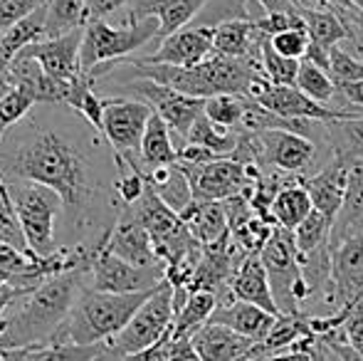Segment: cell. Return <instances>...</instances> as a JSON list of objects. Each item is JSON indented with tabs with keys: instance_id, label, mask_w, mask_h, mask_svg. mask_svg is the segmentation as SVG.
<instances>
[{
	"instance_id": "d4e9b609",
	"label": "cell",
	"mask_w": 363,
	"mask_h": 361,
	"mask_svg": "<svg viewBox=\"0 0 363 361\" xmlns=\"http://www.w3.org/2000/svg\"><path fill=\"white\" fill-rule=\"evenodd\" d=\"M301 18L306 23V33H309V40L314 45H321L326 50L339 48L341 43L349 40V30L344 25V18H341L336 10H326V8H314V10H299Z\"/></svg>"
},
{
	"instance_id": "9c48e42d",
	"label": "cell",
	"mask_w": 363,
	"mask_h": 361,
	"mask_svg": "<svg viewBox=\"0 0 363 361\" xmlns=\"http://www.w3.org/2000/svg\"><path fill=\"white\" fill-rule=\"evenodd\" d=\"M213 40H216V28L213 25L191 23L188 28L168 35L158 43V48L146 57H126L124 62H144V65H173V67H196L206 62L213 55ZM116 65V67H119Z\"/></svg>"
},
{
	"instance_id": "44dd1931",
	"label": "cell",
	"mask_w": 363,
	"mask_h": 361,
	"mask_svg": "<svg viewBox=\"0 0 363 361\" xmlns=\"http://www.w3.org/2000/svg\"><path fill=\"white\" fill-rule=\"evenodd\" d=\"M178 146H176V139H173V131L161 116L153 111L151 119L146 124V131H144V141H141V169L144 174L148 171H156V169H163V166H173L178 164Z\"/></svg>"
},
{
	"instance_id": "f6af8a7d",
	"label": "cell",
	"mask_w": 363,
	"mask_h": 361,
	"mask_svg": "<svg viewBox=\"0 0 363 361\" xmlns=\"http://www.w3.org/2000/svg\"><path fill=\"white\" fill-rule=\"evenodd\" d=\"M5 279H10V277H8V274H3V272H0V284H3Z\"/></svg>"
},
{
	"instance_id": "f35d334b",
	"label": "cell",
	"mask_w": 363,
	"mask_h": 361,
	"mask_svg": "<svg viewBox=\"0 0 363 361\" xmlns=\"http://www.w3.org/2000/svg\"><path fill=\"white\" fill-rule=\"evenodd\" d=\"M33 289L35 287H23V284H15L13 279H5V282L0 284V319L5 317V312H8L15 302H20V299L33 292Z\"/></svg>"
},
{
	"instance_id": "f1b7e54d",
	"label": "cell",
	"mask_w": 363,
	"mask_h": 361,
	"mask_svg": "<svg viewBox=\"0 0 363 361\" xmlns=\"http://www.w3.org/2000/svg\"><path fill=\"white\" fill-rule=\"evenodd\" d=\"M296 89L309 96V99L319 101V104H326V106H331L334 96L339 94V87H336V82L331 79V74L324 72L321 67H316V65L306 62V60H301V65H299Z\"/></svg>"
},
{
	"instance_id": "ab89813d",
	"label": "cell",
	"mask_w": 363,
	"mask_h": 361,
	"mask_svg": "<svg viewBox=\"0 0 363 361\" xmlns=\"http://www.w3.org/2000/svg\"><path fill=\"white\" fill-rule=\"evenodd\" d=\"M168 361H203L201 354L196 352L191 337L183 339H171L168 344Z\"/></svg>"
},
{
	"instance_id": "d6a6232c",
	"label": "cell",
	"mask_w": 363,
	"mask_h": 361,
	"mask_svg": "<svg viewBox=\"0 0 363 361\" xmlns=\"http://www.w3.org/2000/svg\"><path fill=\"white\" fill-rule=\"evenodd\" d=\"M299 60H287L269 45V38H262V74L272 84L282 87H296V74H299Z\"/></svg>"
},
{
	"instance_id": "5bb4252c",
	"label": "cell",
	"mask_w": 363,
	"mask_h": 361,
	"mask_svg": "<svg viewBox=\"0 0 363 361\" xmlns=\"http://www.w3.org/2000/svg\"><path fill=\"white\" fill-rule=\"evenodd\" d=\"M259 136V146H262V164L272 166L274 171H284V174H296L304 171L306 166L314 161L316 144L309 136L294 134V131H264Z\"/></svg>"
},
{
	"instance_id": "83f0119b",
	"label": "cell",
	"mask_w": 363,
	"mask_h": 361,
	"mask_svg": "<svg viewBox=\"0 0 363 361\" xmlns=\"http://www.w3.org/2000/svg\"><path fill=\"white\" fill-rule=\"evenodd\" d=\"M86 0H50L45 38H60L74 28H84Z\"/></svg>"
},
{
	"instance_id": "9a60e30c",
	"label": "cell",
	"mask_w": 363,
	"mask_h": 361,
	"mask_svg": "<svg viewBox=\"0 0 363 361\" xmlns=\"http://www.w3.org/2000/svg\"><path fill=\"white\" fill-rule=\"evenodd\" d=\"M331 250V279L346 309L363 302V235L349 238Z\"/></svg>"
},
{
	"instance_id": "277c9868",
	"label": "cell",
	"mask_w": 363,
	"mask_h": 361,
	"mask_svg": "<svg viewBox=\"0 0 363 361\" xmlns=\"http://www.w3.org/2000/svg\"><path fill=\"white\" fill-rule=\"evenodd\" d=\"M158 18H144L134 23L109 25L106 20H91L84 25L82 40V74L96 84V79L116 67L121 60L134 55L151 40H158Z\"/></svg>"
},
{
	"instance_id": "8d00e7d4",
	"label": "cell",
	"mask_w": 363,
	"mask_h": 361,
	"mask_svg": "<svg viewBox=\"0 0 363 361\" xmlns=\"http://www.w3.org/2000/svg\"><path fill=\"white\" fill-rule=\"evenodd\" d=\"M269 45L274 48V52H279L287 60H304L306 50H309V33L304 30H287L279 33L274 38H269Z\"/></svg>"
},
{
	"instance_id": "cb8c5ba5",
	"label": "cell",
	"mask_w": 363,
	"mask_h": 361,
	"mask_svg": "<svg viewBox=\"0 0 363 361\" xmlns=\"http://www.w3.org/2000/svg\"><path fill=\"white\" fill-rule=\"evenodd\" d=\"M218 309V294L206 292V289H198L191 292L181 309H178L176 319H173V332L171 339H183L193 337L203 324L211 322L213 312Z\"/></svg>"
},
{
	"instance_id": "7bdbcfd3",
	"label": "cell",
	"mask_w": 363,
	"mask_h": 361,
	"mask_svg": "<svg viewBox=\"0 0 363 361\" xmlns=\"http://www.w3.org/2000/svg\"><path fill=\"white\" fill-rule=\"evenodd\" d=\"M324 5H329L331 10H336L339 15H349V13H361L351 0H321Z\"/></svg>"
},
{
	"instance_id": "7402d4cb",
	"label": "cell",
	"mask_w": 363,
	"mask_h": 361,
	"mask_svg": "<svg viewBox=\"0 0 363 361\" xmlns=\"http://www.w3.org/2000/svg\"><path fill=\"white\" fill-rule=\"evenodd\" d=\"M104 344H35L20 349H0V361H99Z\"/></svg>"
},
{
	"instance_id": "52a82bcc",
	"label": "cell",
	"mask_w": 363,
	"mask_h": 361,
	"mask_svg": "<svg viewBox=\"0 0 363 361\" xmlns=\"http://www.w3.org/2000/svg\"><path fill=\"white\" fill-rule=\"evenodd\" d=\"M151 114V106L139 99H126V96H109L106 99L104 96L101 136L116 156L126 159L136 169H141V141H144V131Z\"/></svg>"
},
{
	"instance_id": "ffe728a7",
	"label": "cell",
	"mask_w": 363,
	"mask_h": 361,
	"mask_svg": "<svg viewBox=\"0 0 363 361\" xmlns=\"http://www.w3.org/2000/svg\"><path fill=\"white\" fill-rule=\"evenodd\" d=\"M181 221L191 231L201 245H211V243L220 240L230 233L228 211L225 203L218 201H193L186 211L181 213Z\"/></svg>"
},
{
	"instance_id": "8fae6325",
	"label": "cell",
	"mask_w": 363,
	"mask_h": 361,
	"mask_svg": "<svg viewBox=\"0 0 363 361\" xmlns=\"http://www.w3.org/2000/svg\"><path fill=\"white\" fill-rule=\"evenodd\" d=\"M82 40H84V28H74L60 38H45L40 43H33L28 52L52 79L72 84L77 77H82Z\"/></svg>"
},
{
	"instance_id": "603a6c76",
	"label": "cell",
	"mask_w": 363,
	"mask_h": 361,
	"mask_svg": "<svg viewBox=\"0 0 363 361\" xmlns=\"http://www.w3.org/2000/svg\"><path fill=\"white\" fill-rule=\"evenodd\" d=\"M146 176V183L168 208L181 216L188 206H191L196 198H193V188H191V181H188L186 171L181 169V164H173V166H163V169H156V171H148Z\"/></svg>"
},
{
	"instance_id": "30bf717a",
	"label": "cell",
	"mask_w": 363,
	"mask_h": 361,
	"mask_svg": "<svg viewBox=\"0 0 363 361\" xmlns=\"http://www.w3.org/2000/svg\"><path fill=\"white\" fill-rule=\"evenodd\" d=\"M188 181L193 188V198L196 201H218L225 203L228 198H235L240 193H245L250 186L247 174H245V164L235 161L233 156H225V159L211 161V164L203 166H183Z\"/></svg>"
},
{
	"instance_id": "4fadbf2b",
	"label": "cell",
	"mask_w": 363,
	"mask_h": 361,
	"mask_svg": "<svg viewBox=\"0 0 363 361\" xmlns=\"http://www.w3.org/2000/svg\"><path fill=\"white\" fill-rule=\"evenodd\" d=\"M106 250L114 252L116 257H121V260L131 262V265H136V267L163 265V262L158 260V252H156V248H153L151 235H148V231L141 226L139 218L131 213V208H124L119 221L114 223L109 243H106Z\"/></svg>"
},
{
	"instance_id": "4316f807",
	"label": "cell",
	"mask_w": 363,
	"mask_h": 361,
	"mask_svg": "<svg viewBox=\"0 0 363 361\" xmlns=\"http://www.w3.org/2000/svg\"><path fill=\"white\" fill-rule=\"evenodd\" d=\"M188 144L203 146V149L213 151L218 156H230L240 144V134L238 131H230L218 126L216 121H211L203 111L201 116L196 119V124L191 126L188 131Z\"/></svg>"
},
{
	"instance_id": "1f68e13d",
	"label": "cell",
	"mask_w": 363,
	"mask_h": 361,
	"mask_svg": "<svg viewBox=\"0 0 363 361\" xmlns=\"http://www.w3.org/2000/svg\"><path fill=\"white\" fill-rule=\"evenodd\" d=\"M245 111V94H218L206 99V116L218 126L230 131H240Z\"/></svg>"
},
{
	"instance_id": "e0dca14e",
	"label": "cell",
	"mask_w": 363,
	"mask_h": 361,
	"mask_svg": "<svg viewBox=\"0 0 363 361\" xmlns=\"http://www.w3.org/2000/svg\"><path fill=\"white\" fill-rule=\"evenodd\" d=\"M203 361H252L257 342L233 332L223 324L208 322L191 337Z\"/></svg>"
},
{
	"instance_id": "ee69618b",
	"label": "cell",
	"mask_w": 363,
	"mask_h": 361,
	"mask_svg": "<svg viewBox=\"0 0 363 361\" xmlns=\"http://www.w3.org/2000/svg\"><path fill=\"white\" fill-rule=\"evenodd\" d=\"M351 3H354V5H356V8H359V10H361V13H363V0H351Z\"/></svg>"
},
{
	"instance_id": "e575fe53",
	"label": "cell",
	"mask_w": 363,
	"mask_h": 361,
	"mask_svg": "<svg viewBox=\"0 0 363 361\" xmlns=\"http://www.w3.org/2000/svg\"><path fill=\"white\" fill-rule=\"evenodd\" d=\"M329 74L336 82V87H341V84L363 82V60H359L354 52H349V50H344L339 45V48L331 50Z\"/></svg>"
},
{
	"instance_id": "b9f144b4",
	"label": "cell",
	"mask_w": 363,
	"mask_h": 361,
	"mask_svg": "<svg viewBox=\"0 0 363 361\" xmlns=\"http://www.w3.org/2000/svg\"><path fill=\"white\" fill-rule=\"evenodd\" d=\"M339 94L344 96V101L354 109L363 111V82H354V84H341Z\"/></svg>"
},
{
	"instance_id": "7a4b0ae2",
	"label": "cell",
	"mask_w": 363,
	"mask_h": 361,
	"mask_svg": "<svg viewBox=\"0 0 363 361\" xmlns=\"http://www.w3.org/2000/svg\"><path fill=\"white\" fill-rule=\"evenodd\" d=\"M84 289H89L86 270H67L48 277L20 299L13 314L0 319V349L50 344Z\"/></svg>"
},
{
	"instance_id": "3957f363",
	"label": "cell",
	"mask_w": 363,
	"mask_h": 361,
	"mask_svg": "<svg viewBox=\"0 0 363 361\" xmlns=\"http://www.w3.org/2000/svg\"><path fill=\"white\" fill-rule=\"evenodd\" d=\"M158 289V287H156ZM156 289L148 292H131V294H111L84 289L82 297L69 312V317L57 329L52 344H106L124 332V327L131 322L141 304L151 297Z\"/></svg>"
},
{
	"instance_id": "d590c367",
	"label": "cell",
	"mask_w": 363,
	"mask_h": 361,
	"mask_svg": "<svg viewBox=\"0 0 363 361\" xmlns=\"http://www.w3.org/2000/svg\"><path fill=\"white\" fill-rule=\"evenodd\" d=\"M48 3L50 0H0V35L13 28V25H18L20 20L38 13Z\"/></svg>"
},
{
	"instance_id": "74e56055",
	"label": "cell",
	"mask_w": 363,
	"mask_h": 361,
	"mask_svg": "<svg viewBox=\"0 0 363 361\" xmlns=\"http://www.w3.org/2000/svg\"><path fill=\"white\" fill-rule=\"evenodd\" d=\"M168 344H171V337L158 342L156 347L144 349V352H136V354H101L99 361H163L168 357Z\"/></svg>"
},
{
	"instance_id": "4dcf8cb0",
	"label": "cell",
	"mask_w": 363,
	"mask_h": 361,
	"mask_svg": "<svg viewBox=\"0 0 363 361\" xmlns=\"http://www.w3.org/2000/svg\"><path fill=\"white\" fill-rule=\"evenodd\" d=\"M331 226H334V223H331L329 218L321 216L319 211H311L294 231V243H296L299 255H311V252L319 250V248L329 245Z\"/></svg>"
},
{
	"instance_id": "2e32d148",
	"label": "cell",
	"mask_w": 363,
	"mask_h": 361,
	"mask_svg": "<svg viewBox=\"0 0 363 361\" xmlns=\"http://www.w3.org/2000/svg\"><path fill=\"white\" fill-rule=\"evenodd\" d=\"M349 176H351V166L341 159H334L319 174L309 176V179L299 183L309 193L311 203H314V211H319L321 216H326L334 223L339 218L341 208H344L346 191H349Z\"/></svg>"
},
{
	"instance_id": "484cf974",
	"label": "cell",
	"mask_w": 363,
	"mask_h": 361,
	"mask_svg": "<svg viewBox=\"0 0 363 361\" xmlns=\"http://www.w3.org/2000/svg\"><path fill=\"white\" fill-rule=\"evenodd\" d=\"M311 211H314V203H311L309 193H306V188L301 186V183H289V186H284L272 203L274 223L291 233L299 228V223L304 221Z\"/></svg>"
},
{
	"instance_id": "8992f818",
	"label": "cell",
	"mask_w": 363,
	"mask_h": 361,
	"mask_svg": "<svg viewBox=\"0 0 363 361\" xmlns=\"http://www.w3.org/2000/svg\"><path fill=\"white\" fill-rule=\"evenodd\" d=\"M176 304H173V287L168 279L158 284V289L141 304L139 312L131 317L124 332L116 334L111 342L104 344L106 354H136L156 347L158 342L171 337Z\"/></svg>"
},
{
	"instance_id": "ba28073f",
	"label": "cell",
	"mask_w": 363,
	"mask_h": 361,
	"mask_svg": "<svg viewBox=\"0 0 363 361\" xmlns=\"http://www.w3.org/2000/svg\"><path fill=\"white\" fill-rule=\"evenodd\" d=\"M166 279V267H136L116 257L106 248L94 255L89 267V289L111 294H131L156 289Z\"/></svg>"
},
{
	"instance_id": "7c38bea8",
	"label": "cell",
	"mask_w": 363,
	"mask_h": 361,
	"mask_svg": "<svg viewBox=\"0 0 363 361\" xmlns=\"http://www.w3.org/2000/svg\"><path fill=\"white\" fill-rule=\"evenodd\" d=\"M208 3L211 0H129V5L119 15H124L121 23L158 18V23H161L158 40H166L168 35L188 28Z\"/></svg>"
},
{
	"instance_id": "6da1fadb",
	"label": "cell",
	"mask_w": 363,
	"mask_h": 361,
	"mask_svg": "<svg viewBox=\"0 0 363 361\" xmlns=\"http://www.w3.org/2000/svg\"><path fill=\"white\" fill-rule=\"evenodd\" d=\"M55 104V119L28 114L0 141V179L33 181L62 198L65 221L77 233V245L109 243L121 216L116 198V164L106 166L99 131L79 114L65 116Z\"/></svg>"
},
{
	"instance_id": "d6986e66",
	"label": "cell",
	"mask_w": 363,
	"mask_h": 361,
	"mask_svg": "<svg viewBox=\"0 0 363 361\" xmlns=\"http://www.w3.org/2000/svg\"><path fill=\"white\" fill-rule=\"evenodd\" d=\"M211 322L223 324V327H230L233 332L242 334V337H247V339H252V342L259 344V342L267 339L269 332H272L277 317L269 314V312H264L262 307H255V304H250V302H240V299H235V302L218 307L216 312H213Z\"/></svg>"
},
{
	"instance_id": "ac0fdd59",
	"label": "cell",
	"mask_w": 363,
	"mask_h": 361,
	"mask_svg": "<svg viewBox=\"0 0 363 361\" xmlns=\"http://www.w3.org/2000/svg\"><path fill=\"white\" fill-rule=\"evenodd\" d=\"M230 292H233V299L250 302L255 307H262L264 312L279 317L277 302H274V294H272V284H269L267 270H264L259 255L245 257L242 265L235 272L233 282H230Z\"/></svg>"
},
{
	"instance_id": "5b68a950",
	"label": "cell",
	"mask_w": 363,
	"mask_h": 361,
	"mask_svg": "<svg viewBox=\"0 0 363 361\" xmlns=\"http://www.w3.org/2000/svg\"><path fill=\"white\" fill-rule=\"evenodd\" d=\"M5 188L30 252L38 257H50L62 250L57 243V221L65 218L62 198L52 188L33 181H5Z\"/></svg>"
},
{
	"instance_id": "f546056e",
	"label": "cell",
	"mask_w": 363,
	"mask_h": 361,
	"mask_svg": "<svg viewBox=\"0 0 363 361\" xmlns=\"http://www.w3.org/2000/svg\"><path fill=\"white\" fill-rule=\"evenodd\" d=\"M38 106L35 96L20 87H0V141Z\"/></svg>"
},
{
	"instance_id": "836d02e7",
	"label": "cell",
	"mask_w": 363,
	"mask_h": 361,
	"mask_svg": "<svg viewBox=\"0 0 363 361\" xmlns=\"http://www.w3.org/2000/svg\"><path fill=\"white\" fill-rule=\"evenodd\" d=\"M0 243L5 245H13L23 252H30L28 240L23 235V228L18 223V216L13 211V203H10L8 188H5V181L0 179Z\"/></svg>"
},
{
	"instance_id": "60d3db41",
	"label": "cell",
	"mask_w": 363,
	"mask_h": 361,
	"mask_svg": "<svg viewBox=\"0 0 363 361\" xmlns=\"http://www.w3.org/2000/svg\"><path fill=\"white\" fill-rule=\"evenodd\" d=\"M314 342L316 339H311L304 349H296V352L274 354V357H262V359H252V361H316L314 359Z\"/></svg>"
}]
</instances>
